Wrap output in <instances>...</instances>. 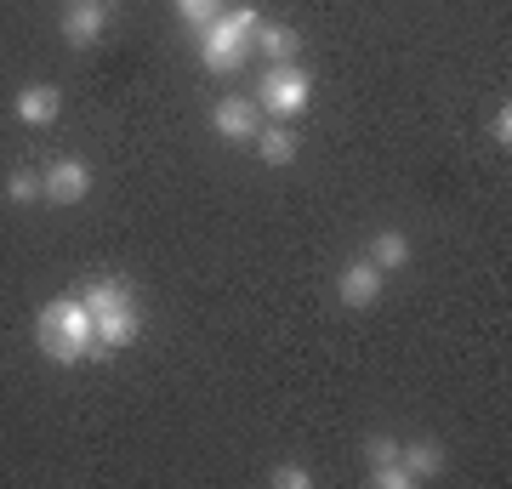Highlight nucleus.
Here are the masks:
<instances>
[{
	"label": "nucleus",
	"mask_w": 512,
	"mask_h": 489,
	"mask_svg": "<svg viewBox=\"0 0 512 489\" xmlns=\"http://www.w3.org/2000/svg\"><path fill=\"white\" fill-rule=\"evenodd\" d=\"M35 347L46 353L52 364H80V359H109L97 347V330H92V308L80 296H57L35 313Z\"/></svg>",
	"instance_id": "obj_1"
},
{
	"label": "nucleus",
	"mask_w": 512,
	"mask_h": 489,
	"mask_svg": "<svg viewBox=\"0 0 512 489\" xmlns=\"http://www.w3.org/2000/svg\"><path fill=\"white\" fill-rule=\"evenodd\" d=\"M80 302L92 308V330L103 353H120V347H131L143 336V308H137L131 279H92L80 290Z\"/></svg>",
	"instance_id": "obj_2"
},
{
	"label": "nucleus",
	"mask_w": 512,
	"mask_h": 489,
	"mask_svg": "<svg viewBox=\"0 0 512 489\" xmlns=\"http://www.w3.org/2000/svg\"><path fill=\"white\" fill-rule=\"evenodd\" d=\"M256 23H262L256 6H228L217 23H205L200 29V63L211 74H234L239 63H245V52H251Z\"/></svg>",
	"instance_id": "obj_3"
},
{
	"label": "nucleus",
	"mask_w": 512,
	"mask_h": 489,
	"mask_svg": "<svg viewBox=\"0 0 512 489\" xmlns=\"http://www.w3.org/2000/svg\"><path fill=\"white\" fill-rule=\"evenodd\" d=\"M262 103L256 109H268L274 120H291V114H302L313 103V74L296 69V63H274V69L262 74Z\"/></svg>",
	"instance_id": "obj_4"
},
{
	"label": "nucleus",
	"mask_w": 512,
	"mask_h": 489,
	"mask_svg": "<svg viewBox=\"0 0 512 489\" xmlns=\"http://www.w3.org/2000/svg\"><path fill=\"white\" fill-rule=\"evenodd\" d=\"M92 194V165L74 160V154H63V160H52L46 171H40V200L52 205H80Z\"/></svg>",
	"instance_id": "obj_5"
},
{
	"label": "nucleus",
	"mask_w": 512,
	"mask_h": 489,
	"mask_svg": "<svg viewBox=\"0 0 512 489\" xmlns=\"http://www.w3.org/2000/svg\"><path fill=\"white\" fill-rule=\"evenodd\" d=\"M211 126H217L222 143H256V131H262V114H256L251 97H222L217 109H211Z\"/></svg>",
	"instance_id": "obj_6"
},
{
	"label": "nucleus",
	"mask_w": 512,
	"mask_h": 489,
	"mask_svg": "<svg viewBox=\"0 0 512 489\" xmlns=\"http://www.w3.org/2000/svg\"><path fill=\"white\" fill-rule=\"evenodd\" d=\"M336 296H342L348 308H376V296H382V268H376L370 256H353L348 268L336 273Z\"/></svg>",
	"instance_id": "obj_7"
},
{
	"label": "nucleus",
	"mask_w": 512,
	"mask_h": 489,
	"mask_svg": "<svg viewBox=\"0 0 512 489\" xmlns=\"http://www.w3.org/2000/svg\"><path fill=\"white\" fill-rule=\"evenodd\" d=\"M103 23H109L103 0H74L69 12H63V40L86 52V46H97V40H103Z\"/></svg>",
	"instance_id": "obj_8"
},
{
	"label": "nucleus",
	"mask_w": 512,
	"mask_h": 489,
	"mask_svg": "<svg viewBox=\"0 0 512 489\" xmlns=\"http://www.w3.org/2000/svg\"><path fill=\"white\" fill-rule=\"evenodd\" d=\"M57 114H63V91H57V86L35 80V86L18 91V120H23V126H52Z\"/></svg>",
	"instance_id": "obj_9"
},
{
	"label": "nucleus",
	"mask_w": 512,
	"mask_h": 489,
	"mask_svg": "<svg viewBox=\"0 0 512 489\" xmlns=\"http://www.w3.org/2000/svg\"><path fill=\"white\" fill-rule=\"evenodd\" d=\"M251 46L256 52H268V63H296V52H302L296 29H285V23H256Z\"/></svg>",
	"instance_id": "obj_10"
},
{
	"label": "nucleus",
	"mask_w": 512,
	"mask_h": 489,
	"mask_svg": "<svg viewBox=\"0 0 512 489\" xmlns=\"http://www.w3.org/2000/svg\"><path fill=\"white\" fill-rule=\"evenodd\" d=\"M404 467H410V478L416 484H427V478H439L444 472V444H433V438H416V444H399Z\"/></svg>",
	"instance_id": "obj_11"
},
{
	"label": "nucleus",
	"mask_w": 512,
	"mask_h": 489,
	"mask_svg": "<svg viewBox=\"0 0 512 489\" xmlns=\"http://www.w3.org/2000/svg\"><path fill=\"white\" fill-rule=\"evenodd\" d=\"M370 262L382 273H399V268H410V239L399 234V228H382V234L370 239Z\"/></svg>",
	"instance_id": "obj_12"
},
{
	"label": "nucleus",
	"mask_w": 512,
	"mask_h": 489,
	"mask_svg": "<svg viewBox=\"0 0 512 489\" xmlns=\"http://www.w3.org/2000/svg\"><path fill=\"white\" fill-rule=\"evenodd\" d=\"M296 148H302V137H296L291 126H268V131H256V154L268 165H291L296 160Z\"/></svg>",
	"instance_id": "obj_13"
},
{
	"label": "nucleus",
	"mask_w": 512,
	"mask_h": 489,
	"mask_svg": "<svg viewBox=\"0 0 512 489\" xmlns=\"http://www.w3.org/2000/svg\"><path fill=\"white\" fill-rule=\"evenodd\" d=\"M222 12H228V0H177V18H183L188 29H205V23H217Z\"/></svg>",
	"instance_id": "obj_14"
},
{
	"label": "nucleus",
	"mask_w": 512,
	"mask_h": 489,
	"mask_svg": "<svg viewBox=\"0 0 512 489\" xmlns=\"http://www.w3.org/2000/svg\"><path fill=\"white\" fill-rule=\"evenodd\" d=\"M370 484L376 489H416V478L404 467V455H393V461H376V467H370Z\"/></svg>",
	"instance_id": "obj_15"
},
{
	"label": "nucleus",
	"mask_w": 512,
	"mask_h": 489,
	"mask_svg": "<svg viewBox=\"0 0 512 489\" xmlns=\"http://www.w3.org/2000/svg\"><path fill=\"white\" fill-rule=\"evenodd\" d=\"M6 200L12 205H35L40 200V171H12V177H6Z\"/></svg>",
	"instance_id": "obj_16"
},
{
	"label": "nucleus",
	"mask_w": 512,
	"mask_h": 489,
	"mask_svg": "<svg viewBox=\"0 0 512 489\" xmlns=\"http://www.w3.org/2000/svg\"><path fill=\"white\" fill-rule=\"evenodd\" d=\"M268 484H274V489H308V484H313V472H308V467H296V461H279V467L268 472Z\"/></svg>",
	"instance_id": "obj_17"
},
{
	"label": "nucleus",
	"mask_w": 512,
	"mask_h": 489,
	"mask_svg": "<svg viewBox=\"0 0 512 489\" xmlns=\"http://www.w3.org/2000/svg\"><path fill=\"white\" fill-rule=\"evenodd\" d=\"M490 143L495 148H512V109H507V103L490 114Z\"/></svg>",
	"instance_id": "obj_18"
}]
</instances>
